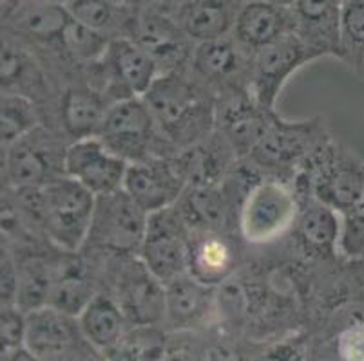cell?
Listing matches in <instances>:
<instances>
[{"instance_id":"1","label":"cell","mask_w":364,"mask_h":361,"mask_svg":"<svg viewBox=\"0 0 364 361\" xmlns=\"http://www.w3.org/2000/svg\"><path fill=\"white\" fill-rule=\"evenodd\" d=\"M160 135L174 152L200 143L216 130V99L188 67L160 74L144 96Z\"/></svg>"},{"instance_id":"2","label":"cell","mask_w":364,"mask_h":361,"mask_svg":"<svg viewBox=\"0 0 364 361\" xmlns=\"http://www.w3.org/2000/svg\"><path fill=\"white\" fill-rule=\"evenodd\" d=\"M15 191L22 197L24 206L33 210L35 223L58 250L64 253L84 250L97 195L69 175L53 179L42 188Z\"/></svg>"},{"instance_id":"3","label":"cell","mask_w":364,"mask_h":361,"mask_svg":"<svg viewBox=\"0 0 364 361\" xmlns=\"http://www.w3.org/2000/svg\"><path fill=\"white\" fill-rule=\"evenodd\" d=\"M330 139L321 118L287 121L276 114L263 139L247 159L257 170L268 172V177L289 181V177H297Z\"/></svg>"},{"instance_id":"4","label":"cell","mask_w":364,"mask_h":361,"mask_svg":"<svg viewBox=\"0 0 364 361\" xmlns=\"http://www.w3.org/2000/svg\"><path fill=\"white\" fill-rule=\"evenodd\" d=\"M301 199L290 181L261 177L247 191L237 215L241 237L252 246L276 243L296 226Z\"/></svg>"},{"instance_id":"5","label":"cell","mask_w":364,"mask_h":361,"mask_svg":"<svg viewBox=\"0 0 364 361\" xmlns=\"http://www.w3.org/2000/svg\"><path fill=\"white\" fill-rule=\"evenodd\" d=\"M89 87L107 98L109 104L120 99L144 98L160 76L156 62L132 38H112L98 62L85 67Z\"/></svg>"},{"instance_id":"6","label":"cell","mask_w":364,"mask_h":361,"mask_svg":"<svg viewBox=\"0 0 364 361\" xmlns=\"http://www.w3.org/2000/svg\"><path fill=\"white\" fill-rule=\"evenodd\" d=\"M149 213L124 190L97 197L84 248L129 257L140 251Z\"/></svg>"},{"instance_id":"7","label":"cell","mask_w":364,"mask_h":361,"mask_svg":"<svg viewBox=\"0 0 364 361\" xmlns=\"http://www.w3.org/2000/svg\"><path fill=\"white\" fill-rule=\"evenodd\" d=\"M97 138L129 165L161 155L158 147L165 143L144 98H127L112 104Z\"/></svg>"},{"instance_id":"8","label":"cell","mask_w":364,"mask_h":361,"mask_svg":"<svg viewBox=\"0 0 364 361\" xmlns=\"http://www.w3.org/2000/svg\"><path fill=\"white\" fill-rule=\"evenodd\" d=\"M191 233L193 230L176 204L149 213L147 231L138 258L164 286L187 274Z\"/></svg>"},{"instance_id":"9","label":"cell","mask_w":364,"mask_h":361,"mask_svg":"<svg viewBox=\"0 0 364 361\" xmlns=\"http://www.w3.org/2000/svg\"><path fill=\"white\" fill-rule=\"evenodd\" d=\"M68 145L62 147L41 127L2 148V179L11 190L42 188L53 179L65 175L64 157Z\"/></svg>"},{"instance_id":"10","label":"cell","mask_w":364,"mask_h":361,"mask_svg":"<svg viewBox=\"0 0 364 361\" xmlns=\"http://www.w3.org/2000/svg\"><path fill=\"white\" fill-rule=\"evenodd\" d=\"M314 55L296 33H289L250 58L248 92L261 107L276 111L284 85L299 69L314 62Z\"/></svg>"},{"instance_id":"11","label":"cell","mask_w":364,"mask_h":361,"mask_svg":"<svg viewBox=\"0 0 364 361\" xmlns=\"http://www.w3.org/2000/svg\"><path fill=\"white\" fill-rule=\"evenodd\" d=\"M276 118V111L261 107L248 91L223 92L216 99V132L236 154L247 159Z\"/></svg>"},{"instance_id":"12","label":"cell","mask_w":364,"mask_h":361,"mask_svg":"<svg viewBox=\"0 0 364 361\" xmlns=\"http://www.w3.org/2000/svg\"><path fill=\"white\" fill-rule=\"evenodd\" d=\"M132 40H136L156 62L160 74L188 67L196 48L171 13L145 4L144 0Z\"/></svg>"},{"instance_id":"13","label":"cell","mask_w":364,"mask_h":361,"mask_svg":"<svg viewBox=\"0 0 364 361\" xmlns=\"http://www.w3.org/2000/svg\"><path fill=\"white\" fill-rule=\"evenodd\" d=\"M112 296L131 327H160L165 323V286L140 258H124V262L118 264Z\"/></svg>"},{"instance_id":"14","label":"cell","mask_w":364,"mask_h":361,"mask_svg":"<svg viewBox=\"0 0 364 361\" xmlns=\"http://www.w3.org/2000/svg\"><path fill=\"white\" fill-rule=\"evenodd\" d=\"M188 71L216 96L230 91H248L250 56L230 36L196 44Z\"/></svg>"},{"instance_id":"15","label":"cell","mask_w":364,"mask_h":361,"mask_svg":"<svg viewBox=\"0 0 364 361\" xmlns=\"http://www.w3.org/2000/svg\"><path fill=\"white\" fill-rule=\"evenodd\" d=\"M129 163L109 150L100 138L71 141L64 157V172L100 197L124 190Z\"/></svg>"},{"instance_id":"16","label":"cell","mask_w":364,"mask_h":361,"mask_svg":"<svg viewBox=\"0 0 364 361\" xmlns=\"http://www.w3.org/2000/svg\"><path fill=\"white\" fill-rule=\"evenodd\" d=\"M85 340L76 316L51 306L28 313L24 347L41 361H71Z\"/></svg>"},{"instance_id":"17","label":"cell","mask_w":364,"mask_h":361,"mask_svg":"<svg viewBox=\"0 0 364 361\" xmlns=\"http://www.w3.org/2000/svg\"><path fill=\"white\" fill-rule=\"evenodd\" d=\"M185 190L187 184L172 163V157L164 155L129 165L124 181V191H127L147 213L174 206Z\"/></svg>"},{"instance_id":"18","label":"cell","mask_w":364,"mask_h":361,"mask_svg":"<svg viewBox=\"0 0 364 361\" xmlns=\"http://www.w3.org/2000/svg\"><path fill=\"white\" fill-rule=\"evenodd\" d=\"M240 264V246L228 231H193L188 238L187 274L210 287L230 280Z\"/></svg>"},{"instance_id":"19","label":"cell","mask_w":364,"mask_h":361,"mask_svg":"<svg viewBox=\"0 0 364 361\" xmlns=\"http://www.w3.org/2000/svg\"><path fill=\"white\" fill-rule=\"evenodd\" d=\"M294 33L314 58L333 56L339 60L343 2L341 0H296L292 6Z\"/></svg>"},{"instance_id":"20","label":"cell","mask_w":364,"mask_h":361,"mask_svg":"<svg viewBox=\"0 0 364 361\" xmlns=\"http://www.w3.org/2000/svg\"><path fill=\"white\" fill-rule=\"evenodd\" d=\"M292 8L270 4L264 0H248L237 15L232 38L252 58L261 49L294 33Z\"/></svg>"},{"instance_id":"21","label":"cell","mask_w":364,"mask_h":361,"mask_svg":"<svg viewBox=\"0 0 364 361\" xmlns=\"http://www.w3.org/2000/svg\"><path fill=\"white\" fill-rule=\"evenodd\" d=\"M216 304L218 287L183 274L165 286V323L176 333H191L208 322Z\"/></svg>"},{"instance_id":"22","label":"cell","mask_w":364,"mask_h":361,"mask_svg":"<svg viewBox=\"0 0 364 361\" xmlns=\"http://www.w3.org/2000/svg\"><path fill=\"white\" fill-rule=\"evenodd\" d=\"M232 161L240 159L216 130L203 141L178 152L172 157V163L183 177L187 188L221 184L230 175Z\"/></svg>"},{"instance_id":"23","label":"cell","mask_w":364,"mask_h":361,"mask_svg":"<svg viewBox=\"0 0 364 361\" xmlns=\"http://www.w3.org/2000/svg\"><path fill=\"white\" fill-rule=\"evenodd\" d=\"M245 0H181L171 13L194 44L230 36Z\"/></svg>"},{"instance_id":"24","label":"cell","mask_w":364,"mask_h":361,"mask_svg":"<svg viewBox=\"0 0 364 361\" xmlns=\"http://www.w3.org/2000/svg\"><path fill=\"white\" fill-rule=\"evenodd\" d=\"M48 82L35 52L21 40L2 33V92H15L31 98L46 96Z\"/></svg>"},{"instance_id":"25","label":"cell","mask_w":364,"mask_h":361,"mask_svg":"<svg viewBox=\"0 0 364 361\" xmlns=\"http://www.w3.org/2000/svg\"><path fill=\"white\" fill-rule=\"evenodd\" d=\"M341 213L312 195L301 197V210L296 221L297 238L312 253L332 257L339 253Z\"/></svg>"},{"instance_id":"26","label":"cell","mask_w":364,"mask_h":361,"mask_svg":"<svg viewBox=\"0 0 364 361\" xmlns=\"http://www.w3.org/2000/svg\"><path fill=\"white\" fill-rule=\"evenodd\" d=\"M111 104L92 87H71L60 98V123L71 141L97 138Z\"/></svg>"},{"instance_id":"27","label":"cell","mask_w":364,"mask_h":361,"mask_svg":"<svg viewBox=\"0 0 364 361\" xmlns=\"http://www.w3.org/2000/svg\"><path fill=\"white\" fill-rule=\"evenodd\" d=\"M78 323L89 342L104 350L105 354L118 345L122 336L127 333L129 326L117 298L112 294L100 293V291L78 314Z\"/></svg>"},{"instance_id":"28","label":"cell","mask_w":364,"mask_h":361,"mask_svg":"<svg viewBox=\"0 0 364 361\" xmlns=\"http://www.w3.org/2000/svg\"><path fill=\"white\" fill-rule=\"evenodd\" d=\"M97 293V286L82 264L69 258L55 264V282L49 296V306L78 318Z\"/></svg>"},{"instance_id":"29","label":"cell","mask_w":364,"mask_h":361,"mask_svg":"<svg viewBox=\"0 0 364 361\" xmlns=\"http://www.w3.org/2000/svg\"><path fill=\"white\" fill-rule=\"evenodd\" d=\"M18 267V294L16 306L24 313L49 306L53 282H55V264L44 257L31 255L16 264Z\"/></svg>"},{"instance_id":"30","label":"cell","mask_w":364,"mask_h":361,"mask_svg":"<svg viewBox=\"0 0 364 361\" xmlns=\"http://www.w3.org/2000/svg\"><path fill=\"white\" fill-rule=\"evenodd\" d=\"M38 127L41 114L31 98L2 92V148L11 147Z\"/></svg>"},{"instance_id":"31","label":"cell","mask_w":364,"mask_h":361,"mask_svg":"<svg viewBox=\"0 0 364 361\" xmlns=\"http://www.w3.org/2000/svg\"><path fill=\"white\" fill-rule=\"evenodd\" d=\"M339 60L364 79V0L343 2Z\"/></svg>"},{"instance_id":"32","label":"cell","mask_w":364,"mask_h":361,"mask_svg":"<svg viewBox=\"0 0 364 361\" xmlns=\"http://www.w3.org/2000/svg\"><path fill=\"white\" fill-rule=\"evenodd\" d=\"M168 338L160 327H132L107 352L109 361H160Z\"/></svg>"},{"instance_id":"33","label":"cell","mask_w":364,"mask_h":361,"mask_svg":"<svg viewBox=\"0 0 364 361\" xmlns=\"http://www.w3.org/2000/svg\"><path fill=\"white\" fill-rule=\"evenodd\" d=\"M339 253L352 260L364 258V199L353 210L341 213Z\"/></svg>"},{"instance_id":"34","label":"cell","mask_w":364,"mask_h":361,"mask_svg":"<svg viewBox=\"0 0 364 361\" xmlns=\"http://www.w3.org/2000/svg\"><path fill=\"white\" fill-rule=\"evenodd\" d=\"M2 352L24 347L28 313L18 306H2Z\"/></svg>"},{"instance_id":"35","label":"cell","mask_w":364,"mask_h":361,"mask_svg":"<svg viewBox=\"0 0 364 361\" xmlns=\"http://www.w3.org/2000/svg\"><path fill=\"white\" fill-rule=\"evenodd\" d=\"M160 361H208V354L191 334L178 333L176 340H167Z\"/></svg>"},{"instance_id":"36","label":"cell","mask_w":364,"mask_h":361,"mask_svg":"<svg viewBox=\"0 0 364 361\" xmlns=\"http://www.w3.org/2000/svg\"><path fill=\"white\" fill-rule=\"evenodd\" d=\"M337 360L364 361V323L348 327L337 340Z\"/></svg>"},{"instance_id":"37","label":"cell","mask_w":364,"mask_h":361,"mask_svg":"<svg viewBox=\"0 0 364 361\" xmlns=\"http://www.w3.org/2000/svg\"><path fill=\"white\" fill-rule=\"evenodd\" d=\"M18 267L8 248L2 246V306H16Z\"/></svg>"},{"instance_id":"38","label":"cell","mask_w":364,"mask_h":361,"mask_svg":"<svg viewBox=\"0 0 364 361\" xmlns=\"http://www.w3.org/2000/svg\"><path fill=\"white\" fill-rule=\"evenodd\" d=\"M304 349L301 343H283V345L274 347L272 350H268L261 361H303L304 360Z\"/></svg>"},{"instance_id":"39","label":"cell","mask_w":364,"mask_h":361,"mask_svg":"<svg viewBox=\"0 0 364 361\" xmlns=\"http://www.w3.org/2000/svg\"><path fill=\"white\" fill-rule=\"evenodd\" d=\"M2 361H41L36 356H33L26 347H18L15 350L2 352Z\"/></svg>"},{"instance_id":"40","label":"cell","mask_w":364,"mask_h":361,"mask_svg":"<svg viewBox=\"0 0 364 361\" xmlns=\"http://www.w3.org/2000/svg\"><path fill=\"white\" fill-rule=\"evenodd\" d=\"M24 2L26 0H0V6H2V22H8L24 6Z\"/></svg>"},{"instance_id":"41","label":"cell","mask_w":364,"mask_h":361,"mask_svg":"<svg viewBox=\"0 0 364 361\" xmlns=\"http://www.w3.org/2000/svg\"><path fill=\"white\" fill-rule=\"evenodd\" d=\"M248 2V0H245ZM264 2H270V4H277V6H283V8H292L296 4V0H264Z\"/></svg>"},{"instance_id":"42","label":"cell","mask_w":364,"mask_h":361,"mask_svg":"<svg viewBox=\"0 0 364 361\" xmlns=\"http://www.w3.org/2000/svg\"><path fill=\"white\" fill-rule=\"evenodd\" d=\"M48 2H55V4H68V0H48Z\"/></svg>"},{"instance_id":"43","label":"cell","mask_w":364,"mask_h":361,"mask_svg":"<svg viewBox=\"0 0 364 361\" xmlns=\"http://www.w3.org/2000/svg\"><path fill=\"white\" fill-rule=\"evenodd\" d=\"M303 361H319V360H316V357H310V360H309V357H304Z\"/></svg>"},{"instance_id":"44","label":"cell","mask_w":364,"mask_h":361,"mask_svg":"<svg viewBox=\"0 0 364 361\" xmlns=\"http://www.w3.org/2000/svg\"><path fill=\"white\" fill-rule=\"evenodd\" d=\"M341 2H348V0H341Z\"/></svg>"}]
</instances>
